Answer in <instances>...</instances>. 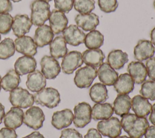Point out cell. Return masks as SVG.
Listing matches in <instances>:
<instances>
[{
  "label": "cell",
  "mask_w": 155,
  "mask_h": 138,
  "mask_svg": "<svg viewBox=\"0 0 155 138\" xmlns=\"http://www.w3.org/2000/svg\"><path fill=\"white\" fill-rule=\"evenodd\" d=\"M44 1H46V2H50V1H51V0H44Z\"/></svg>",
  "instance_id": "53"
},
{
  "label": "cell",
  "mask_w": 155,
  "mask_h": 138,
  "mask_svg": "<svg viewBox=\"0 0 155 138\" xmlns=\"http://www.w3.org/2000/svg\"><path fill=\"white\" fill-rule=\"evenodd\" d=\"M131 108V99L128 94H118L113 102V111L119 116L129 113Z\"/></svg>",
  "instance_id": "27"
},
{
  "label": "cell",
  "mask_w": 155,
  "mask_h": 138,
  "mask_svg": "<svg viewBox=\"0 0 155 138\" xmlns=\"http://www.w3.org/2000/svg\"><path fill=\"white\" fill-rule=\"evenodd\" d=\"M1 90V76H0V91Z\"/></svg>",
  "instance_id": "52"
},
{
  "label": "cell",
  "mask_w": 155,
  "mask_h": 138,
  "mask_svg": "<svg viewBox=\"0 0 155 138\" xmlns=\"http://www.w3.org/2000/svg\"><path fill=\"white\" fill-rule=\"evenodd\" d=\"M122 128L131 138H142L149 126L148 120L135 114L127 113L121 117Z\"/></svg>",
  "instance_id": "1"
},
{
  "label": "cell",
  "mask_w": 155,
  "mask_h": 138,
  "mask_svg": "<svg viewBox=\"0 0 155 138\" xmlns=\"http://www.w3.org/2000/svg\"><path fill=\"white\" fill-rule=\"evenodd\" d=\"M15 42L10 38H5L0 42V59H7L14 55Z\"/></svg>",
  "instance_id": "34"
},
{
  "label": "cell",
  "mask_w": 155,
  "mask_h": 138,
  "mask_svg": "<svg viewBox=\"0 0 155 138\" xmlns=\"http://www.w3.org/2000/svg\"><path fill=\"white\" fill-rule=\"evenodd\" d=\"M13 18L8 13L0 14V33L6 34L12 28Z\"/></svg>",
  "instance_id": "37"
},
{
  "label": "cell",
  "mask_w": 155,
  "mask_h": 138,
  "mask_svg": "<svg viewBox=\"0 0 155 138\" xmlns=\"http://www.w3.org/2000/svg\"><path fill=\"white\" fill-rule=\"evenodd\" d=\"M44 120L43 111L38 107L31 106L24 113L23 122L29 128L37 130L42 127Z\"/></svg>",
  "instance_id": "8"
},
{
  "label": "cell",
  "mask_w": 155,
  "mask_h": 138,
  "mask_svg": "<svg viewBox=\"0 0 155 138\" xmlns=\"http://www.w3.org/2000/svg\"><path fill=\"white\" fill-rule=\"evenodd\" d=\"M152 105L148 100L141 95H136L131 99V108L139 117L147 116L151 112Z\"/></svg>",
  "instance_id": "23"
},
{
  "label": "cell",
  "mask_w": 155,
  "mask_h": 138,
  "mask_svg": "<svg viewBox=\"0 0 155 138\" xmlns=\"http://www.w3.org/2000/svg\"><path fill=\"white\" fill-rule=\"evenodd\" d=\"M145 67L148 77L155 81V58L151 57L148 59L145 63Z\"/></svg>",
  "instance_id": "40"
},
{
  "label": "cell",
  "mask_w": 155,
  "mask_h": 138,
  "mask_svg": "<svg viewBox=\"0 0 155 138\" xmlns=\"http://www.w3.org/2000/svg\"><path fill=\"white\" fill-rule=\"evenodd\" d=\"M128 61V56L126 52L121 50L111 51L107 56V63L114 70H120Z\"/></svg>",
  "instance_id": "28"
},
{
  "label": "cell",
  "mask_w": 155,
  "mask_h": 138,
  "mask_svg": "<svg viewBox=\"0 0 155 138\" xmlns=\"http://www.w3.org/2000/svg\"><path fill=\"white\" fill-rule=\"evenodd\" d=\"M53 38L54 33L50 26L43 24L36 29L33 40L37 47L41 48L50 44Z\"/></svg>",
  "instance_id": "21"
},
{
  "label": "cell",
  "mask_w": 155,
  "mask_h": 138,
  "mask_svg": "<svg viewBox=\"0 0 155 138\" xmlns=\"http://www.w3.org/2000/svg\"><path fill=\"white\" fill-rule=\"evenodd\" d=\"M100 9L107 13L114 12L118 7L117 0H98Z\"/></svg>",
  "instance_id": "38"
},
{
  "label": "cell",
  "mask_w": 155,
  "mask_h": 138,
  "mask_svg": "<svg viewBox=\"0 0 155 138\" xmlns=\"http://www.w3.org/2000/svg\"><path fill=\"white\" fill-rule=\"evenodd\" d=\"M31 21L35 26L43 25L50 15V4L44 0H35L30 4Z\"/></svg>",
  "instance_id": "2"
},
{
  "label": "cell",
  "mask_w": 155,
  "mask_h": 138,
  "mask_svg": "<svg viewBox=\"0 0 155 138\" xmlns=\"http://www.w3.org/2000/svg\"><path fill=\"white\" fill-rule=\"evenodd\" d=\"M84 138H102V136L97 130L92 128L88 130Z\"/></svg>",
  "instance_id": "44"
},
{
  "label": "cell",
  "mask_w": 155,
  "mask_h": 138,
  "mask_svg": "<svg viewBox=\"0 0 155 138\" xmlns=\"http://www.w3.org/2000/svg\"><path fill=\"white\" fill-rule=\"evenodd\" d=\"M154 53L155 47L148 40H139L134 48V59L140 62L153 57Z\"/></svg>",
  "instance_id": "12"
},
{
  "label": "cell",
  "mask_w": 155,
  "mask_h": 138,
  "mask_svg": "<svg viewBox=\"0 0 155 138\" xmlns=\"http://www.w3.org/2000/svg\"><path fill=\"white\" fill-rule=\"evenodd\" d=\"M18 135L15 130L8 128H2L0 130V138H17Z\"/></svg>",
  "instance_id": "42"
},
{
  "label": "cell",
  "mask_w": 155,
  "mask_h": 138,
  "mask_svg": "<svg viewBox=\"0 0 155 138\" xmlns=\"http://www.w3.org/2000/svg\"><path fill=\"white\" fill-rule=\"evenodd\" d=\"M49 24L53 33L58 34L62 32L67 27L68 21L64 13L53 9L49 16Z\"/></svg>",
  "instance_id": "14"
},
{
  "label": "cell",
  "mask_w": 155,
  "mask_h": 138,
  "mask_svg": "<svg viewBox=\"0 0 155 138\" xmlns=\"http://www.w3.org/2000/svg\"><path fill=\"white\" fill-rule=\"evenodd\" d=\"M73 6L79 13L87 14L94 9L95 2L94 0H74Z\"/></svg>",
  "instance_id": "35"
},
{
  "label": "cell",
  "mask_w": 155,
  "mask_h": 138,
  "mask_svg": "<svg viewBox=\"0 0 155 138\" xmlns=\"http://www.w3.org/2000/svg\"><path fill=\"white\" fill-rule=\"evenodd\" d=\"M36 104L45 106L48 108L57 107L61 102L59 91L52 87L44 88L33 95Z\"/></svg>",
  "instance_id": "3"
},
{
  "label": "cell",
  "mask_w": 155,
  "mask_h": 138,
  "mask_svg": "<svg viewBox=\"0 0 155 138\" xmlns=\"http://www.w3.org/2000/svg\"><path fill=\"white\" fill-rule=\"evenodd\" d=\"M113 112L110 103H96L91 108V118L94 120L107 119L111 117Z\"/></svg>",
  "instance_id": "29"
},
{
  "label": "cell",
  "mask_w": 155,
  "mask_h": 138,
  "mask_svg": "<svg viewBox=\"0 0 155 138\" xmlns=\"http://www.w3.org/2000/svg\"><path fill=\"white\" fill-rule=\"evenodd\" d=\"M98 131L104 136L114 138L120 135L122 126L119 119L111 117L99 121L97 125Z\"/></svg>",
  "instance_id": "5"
},
{
  "label": "cell",
  "mask_w": 155,
  "mask_h": 138,
  "mask_svg": "<svg viewBox=\"0 0 155 138\" xmlns=\"http://www.w3.org/2000/svg\"><path fill=\"white\" fill-rule=\"evenodd\" d=\"M149 119L150 122L155 126V104H154L151 107Z\"/></svg>",
  "instance_id": "47"
},
{
  "label": "cell",
  "mask_w": 155,
  "mask_h": 138,
  "mask_svg": "<svg viewBox=\"0 0 155 138\" xmlns=\"http://www.w3.org/2000/svg\"><path fill=\"white\" fill-rule=\"evenodd\" d=\"M22 138H45L44 136L38 131H34Z\"/></svg>",
  "instance_id": "46"
},
{
  "label": "cell",
  "mask_w": 155,
  "mask_h": 138,
  "mask_svg": "<svg viewBox=\"0 0 155 138\" xmlns=\"http://www.w3.org/2000/svg\"><path fill=\"white\" fill-rule=\"evenodd\" d=\"M104 35L98 30H92L85 35L84 44L88 49L100 48L104 44Z\"/></svg>",
  "instance_id": "33"
},
{
  "label": "cell",
  "mask_w": 155,
  "mask_h": 138,
  "mask_svg": "<svg viewBox=\"0 0 155 138\" xmlns=\"http://www.w3.org/2000/svg\"><path fill=\"white\" fill-rule=\"evenodd\" d=\"M5 116V108L4 106L0 103V124L2 122V119Z\"/></svg>",
  "instance_id": "48"
},
{
  "label": "cell",
  "mask_w": 155,
  "mask_h": 138,
  "mask_svg": "<svg viewBox=\"0 0 155 138\" xmlns=\"http://www.w3.org/2000/svg\"><path fill=\"white\" fill-rule=\"evenodd\" d=\"M12 9V4L10 0H0V14L7 13Z\"/></svg>",
  "instance_id": "43"
},
{
  "label": "cell",
  "mask_w": 155,
  "mask_h": 138,
  "mask_svg": "<svg viewBox=\"0 0 155 138\" xmlns=\"http://www.w3.org/2000/svg\"><path fill=\"white\" fill-rule=\"evenodd\" d=\"M73 120V114L70 109L66 108L55 111L51 118V125L57 130H62L70 126Z\"/></svg>",
  "instance_id": "16"
},
{
  "label": "cell",
  "mask_w": 155,
  "mask_h": 138,
  "mask_svg": "<svg viewBox=\"0 0 155 138\" xmlns=\"http://www.w3.org/2000/svg\"><path fill=\"white\" fill-rule=\"evenodd\" d=\"M74 0H54V7L58 10L67 13L73 8Z\"/></svg>",
  "instance_id": "39"
},
{
  "label": "cell",
  "mask_w": 155,
  "mask_h": 138,
  "mask_svg": "<svg viewBox=\"0 0 155 138\" xmlns=\"http://www.w3.org/2000/svg\"><path fill=\"white\" fill-rule=\"evenodd\" d=\"M116 91L120 94H127L131 93L134 87V82L128 73L121 74L114 84Z\"/></svg>",
  "instance_id": "26"
},
{
  "label": "cell",
  "mask_w": 155,
  "mask_h": 138,
  "mask_svg": "<svg viewBox=\"0 0 155 138\" xmlns=\"http://www.w3.org/2000/svg\"><path fill=\"white\" fill-rule=\"evenodd\" d=\"M41 73L47 79H55L61 72V67L58 61L50 56H44L40 62Z\"/></svg>",
  "instance_id": "10"
},
{
  "label": "cell",
  "mask_w": 155,
  "mask_h": 138,
  "mask_svg": "<svg viewBox=\"0 0 155 138\" xmlns=\"http://www.w3.org/2000/svg\"><path fill=\"white\" fill-rule=\"evenodd\" d=\"M21 82V78L16 71L10 70L1 79V87L5 91H11L17 88Z\"/></svg>",
  "instance_id": "31"
},
{
  "label": "cell",
  "mask_w": 155,
  "mask_h": 138,
  "mask_svg": "<svg viewBox=\"0 0 155 138\" xmlns=\"http://www.w3.org/2000/svg\"><path fill=\"white\" fill-rule=\"evenodd\" d=\"M91 120V108L89 104L82 102L74 107L73 123L76 127L82 128Z\"/></svg>",
  "instance_id": "7"
},
{
  "label": "cell",
  "mask_w": 155,
  "mask_h": 138,
  "mask_svg": "<svg viewBox=\"0 0 155 138\" xmlns=\"http://www.w3.org/2000/svg\"><path fill=\"white\" fill-rule=\"evenodd\" d=\"M99 80L105 85H113L118 78V73L107 62L103 63L97 70Z\"/></svg>",
  "instance_id": "20"
},
{
  "label": "cell",
  "mask_w": 155,
  "mask_h": 138,
  "mask_svg": "<svg viewBox=\"0 0 155 138\" xmlns=\"http://www.w3.org/2000/svg\"><path fill=\"white\" fill-rule=\"evenodd\" d=\"M82 54L78 51H71L67 53L61 63V68L64 73L72 74L74 70L83 64Z\"/></svg>",
  "instance_id": "9"
},
{
  "label": "cell",
  "mask_w": 155,
  "mask_h": 138,
  "mask_svg": "<svg viewBox=\"0 0 155 138\" xmlns=\"http://www.w3.org/2000/svg\"><path fill=\"white\" fill-rule=\"evenodd\" d=\"M32 24L31 21L27 15L18 14L13 19L12 28L14 34L19 38L28 33Z\"/></svg>",
  "instance_id": "13"
},
{
  "label": "cell",
  "mask_w": 155,
  "mask_h": 138,
  "mask_svg": "<svg viewBox=\"0 0 155 138\" xmlns=\"http://www.w3.org/2000/svg\"><path fill=\"white\" fill-rule=\"evenodd\" d=\"M36 59L30 56L19 57L15 62V70L19 76H23L34 71L36 68Z\"/></svg>",
  "instance_id": "19"
},
{
  "label": "cell",
  "mask_w": 155,
  "mask_h": 138,
  "mask_svg": "<svg viewBox=\"0 0 155 138\" xmlns=\"http://www.w3.org/2000/svg\"><path fill=\"white\" fill-rule=\"evenodd\" d=\"M24 111L21 108L12 107L4 117V125L8 128L15 130L23 123Z\"/></svg>",
  "instance_id": "17"
},
{
  "label": "cell",
  "mask_w": 155,
  "mask_h": 138,
  "mask_svg": "<svg viewBox=\"0 0 155 138\" xmlns=\"http://www.w3.org/2000/svg\"><path fill=\"white\" fill-rule=\"evenodd\" d=\"M89 94L92 101L96 103L105 102L108 98V91L104 84L102 83H95L90 88Z\"/></svg>",
  "instance_id": "32"
},
{
  "label": "cell",
  "mask_w": 155,
  "mask_h": 138,
  "mask_svg": "<svg viewBox=\"0 0 155 138\" xmlns=\"http://www.w3.org/2000/svg\"><path fill=\"white\" fill-rule=\"evenodd\" d=\"M83 62L87 65L93 67H99L104 62L105 54L99 48L88 49L82 54Z\"/></svg>",
  "instance_id": "24"
},
{
  "label": "cell",
  "mask_w": 155,
  "mask_h": 138,
  "mask_svg": "<svg viewBox=\"0 0 155 138\" xmlns=\"http://www.w3.org/2000/svg\"><path fill=\"white\" fill-rule=\"evenodd\" d=\"M127 71L134 83L137 84H141L146 80L147 71L143 62L140 61L131 62L127 67Z\"/></svg>",
  "instance_id": "22"
},
{
  "label": "cell",
  "mask_w": 155,
  "mask_h": 138,
  "mask_svg": "<svg viewBox=\"0 0 155 138\" xmlns=\"http://www.w3.org/2000/svg\"><path fill=\"white\" fill-rule=\"evenodd\" d=\"M15 50L25 56H33L37 53V45L33 39L28 36L19 37L15 40Z\"/></svg>",
  "instance_id": "11"
},
{
  "label": "cell",
  "mask_w": 155,
  "mask_h": 138,
  "mask_svg": "<svg viewBox=\"0 0 155 138\" xmlns=\"http://www.w3.org/2000/svg\"><path fill=\"white\" fill-rule=\"evenodd\" d=\"M139 92L143 97L151 100H155V81L145 80L141 85Z\"/></svg>",
  "instance_id": "36"
},
{
  "label": "cell",
  "mask_w": 155,
  "mask_h": 138,
  "mask_svg": "<svg viewBox=\"0 0 155 138\" xmlns=\"http://www.w3.org/2000/svg\"><path fill=\"white\" fill-rule=\"evenodd\" d=\"M11 1H13L14 2H19V1H21V0H11Z\"/></svg>",
  "instance_id": "51"
},
{
  "label": "cell",
  "mask_w": 155,
  "mask_h": 138,
  "mask_svg": "<svg viewBox=\"0 0 155 138\" xmlns=\"http://www.w3.org/2000/svg\"><path fill=\"white\" fill-rule=\"evenodd\" d=\"M114 138H131V137H128V136H117V137H114Z\"/></svg>",
  "instance_id": "50"
},
{
  "label": "cell",
  "mask_w": 155,
  "mask_h": 138,
  "mask_svg": "<svg viewBox=\"0 0 155 138\" xmlns=\"http://www.w3.org/2000/svg\"><path fill=\"white\" fill-rule=\"evenodd\" d=\"M9 101L13 107L27 108L34 104L33 95L22 87H17L10 93Z\"/></svg>",
  "instance_id": "4"
},
{
  "label": "cell",
  "mask_w": 155,
  "mask_h": 138,
  "mask_svg": "<svg viewBox=\"0 0 155 138\" xmlns=\"http://www.w3.org/2000/svg\"><path fill=\"white\" fill-rule=\"evenodd\" d=\"M96 76V68L87 65L79 68L76 71L74 82L78 88H87L91 86Z\"/></svg>",
  "instance_id": "6"
},
{
  "label": "cell",
  "mask_w": 155,
  "mask_h": 138,
  "mask_svg": "<svg viewBox=\"0 0 155 138\" xmlns=\"http://www.w3.org/2000/svg\"><path fill=\"white\" fill-rule=\"evenodd\" d=\"M150 38H151V42L153 45H155V27L153 28L150 33Z\"/></svg>",
  "instance_id": "49"
},
{
  "label": "cell",
  "mask_w": 155,
  "mask_h": 138,
  "mask_svg": "<svg viewBox=\"0 0 155 138\" xmlns=\"http://www.w3.org/2000/svg\"><path fill=\"white\" fill-rule=\"evenodd\" d=\"M66 42L72 46H78L84 42L85 34L76 25H70L62 31Z\"/></svg>",
  "instance_id": "15"
},
{
  "label": "cell",
  "mask_w": 155,
  "mask_h": 138,
  "mask_svg": "<svg viewBox=\"0 0 155 138\" xmlns=\"http://www.w3.org/2000/svg\"><path fill=\"white\" fill-rule=\"evenodd\" d=\"M74 21L77 26L85 31L94 30L99 24V16L94 13L78 14Z\"/></svg>",
  "instance_id": "18"
},
{
  "label": "cell",
  "mask_w": 155,
  "mask_h": 138,
  "mask_svg": "<svg viewBox=\"0 0 155 138\" xmlns=\"http://www.w3.org/2000/svg\"><path fill=\"white\" fill-rule=\"evenodd\" d=\"M145 138H155V126H149L144 134Z\"/></svg>",
  "instance_id": "45"
},
{
  "label": "cell",
  "mask_w": 155,
  "mask_h": 138,
  "mask_svg": "<svg viewBox=\"0 0 155 138\" xmlns=\"http://www.w3.org/2000/svg\"><path fill=\"white\" fill-rule=\"evenodd\" d=\"M68 52L67 42L62 36H58L54 38L50 44V53L55 59L63 58Z\"/></svg>",
  "instance_id": "30"
},
{
  "label": "cell",
  "mask_w": 155,
  "mask_h": 138,
  "mask_svg": "<svg viewBox=\"0 0 155 138\" xmlns=\"http://www.w3.org/2000/svg\"><path fill=\"white\" fill-rule=\"evenodd\" d=\"M153 5H154V8H155V0H154V2H153Z\"/></svg>",
  "instance_id": "54"
},
{
  "label": "cell",
  "mask_w": 155,
  "mask_h": 138,
  "mask_svg": "<svg viewBox=\"0 0 155 138\" xmlns=\"http://www.w3.org/2000/svg\"><path fill=\"white\" fill-rule=\"evenodd\" d=\"M26 86L30 91L38 92L46 86V78L39 70H35L27 76Z\"/></svg>",
  "instance_id": "25"
},
{
  "label": "cell",
  "mask_w": 155,
  "mask_h": 138,
  "mask_svg": "<svg viewBox=\"0 0 155 138\" xmlns=\"http://www.w3.org/2000/svg\"><path fill=\"white\" fill-rule=\"evenodd\" d=\"M1 34H0V41H1Z\"/></svg>",
  "instance_id": "55"
},
{
  "label": "cell",
  "mask_w": 155,
  "mask_h": 138,
  "mask_svg": "<svg viewBox=\"0 0 155 138\" xmlns=\"http://www.w3.org/2000/svg\"><path fill=\"white\" fill-rule=\"evenodd\" d=\"M59 138H83L82 134L74 128H65L61 131Z\"/></svg>",
  "instance_id": "41"
}]
</instances>
